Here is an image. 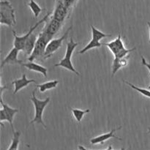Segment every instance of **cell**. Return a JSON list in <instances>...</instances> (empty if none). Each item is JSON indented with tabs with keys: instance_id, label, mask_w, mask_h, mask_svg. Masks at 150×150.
Instances as JSON below:
<instances>
[{
	"instance_id": "11",
	"label": "cell",
	"mask_w": 150,
	"mask_h": 150,
	"mask_svg": "<svg viewBox=\"0 0 150 150\" xmlns=\"http://www.w3.org/2000/svg\"><path fill=\"white\" fill-rule=\"evenodd\" d=\"M121 127H118V128H114V129H112V130H111L109 133H104V134L100 135V136H97V137L93 138V139H92L90 140L91 144L93 145L103 144V143L105 142V141L108 140V139H112V138L122 141L121 138L118 137V136H116L115 135V132L117 131V130H120V129H121Z\"/></svg>"
},
{
	"instance_id": "28",
	"label": "cell",
	"mask_w": 150,
	"mask_h": 150,
	"mask_svg": "<svg viewBox=\"0 0 150 150\" xmlns=\"http://www.w3.org/2000/svg\"><path fill=\"white\" fill-rule=\"evenodd\" d=\"M148 133H150V127L148 128Z\"/></svg>"
},
{
	"instance_id": "6",
	"label": "cell",
	"mask_w": 150,
	"mask_h": 150,
	"mask_svg": "<svg viewBox=\"0 0 150 150\" xmlns=\"http://www.w3.org/2000/svg\"><path fill=\"white\" fill-rule=\"evenodd\" d=\"M91 29H92V38L90 42L83 48L81 51H79V54H84L85 52L88 51L89 50L92 49V48H100L101 47V45H103V43L100 42V40H102L104 38H108V37H111V35H108V34H105L103 33L101 31L98 30L94 26H91Z\"/></svg>"
},
{
	"instance_id": "15",
	"label": "cell",
	"mask_w": 150,
	"mask_h": 150,
	"mask_svg": "<svg viewBox=\"0 0 150 150\" xmlns=\"http://www.w3.org/2000/svg\"><path fill=\"white\" fill-rule=\"evenodd\" d=\"M23 67L27 68L29 70H32V71L37 72V73H40L42 75H43L44 77H47V73H48V70L46 67H43L42 65L36 64V63L33 62H29L28 63H25V64H22Z\"/></svg>"
},
{
	"instance_id": "27",
	"label": "cell",
	"mask_w": 150,
	"mask_h": 150,
	"mask_svg": "<svg viewBox=\"0 0 150 150\" xmlns=\"http://www.w3.org/2000/svg\"><path fill=\"white\" fill-rule=\"evenodd\" d=\"M105 150H113L112 146H108V147L107 148V149H105Z\"/></svg>"
},
{
	"instance_id": "30",
	"label": "cell",
	"mask_w": 150,
	"mask_h": 150,
	"mask_svg": "<svg viewBox=\"0 0 150 150\" xmlns=\"http://www.w3.org/2000/svg\"><path fill=\"white\" fill-rule=\"evenodd\" d=\"M148 89H149V90H150V85L149 86H148Z\"/></svg>"
},
{
	"instance_id": "20",
	"label": "cell",
	"mask_w": 150,
	"mask_h": 150,
	"mask_svg": "<svg viewBox=\"0 0 150 150\" xmlns=\"http://www.w3.org/2000/svg\"><path fill=\"white\" fill-rule=\"evenodd\" d=\"M72 111V113H73V116H74L75 119L77 120V122L79 123H80L81 122L82 119H83V116L86 114V113H89L90 111L89 109L86 110H81L79 109V108H70Z\"/></svg>"
},
{
	"instance_id": "4",
	"label": "cell",
	"mask_w": 150,
	"mask_h": 150,
	"mask_svg": "<svg viewBox=\"0 0 150 150\" xmlns=\"http://www.w3.org/2000/svg\"><path fill=\"white\" fill-rule=\"evenodd\" d=\"M79 42H75L73 38H71L70 42H68L67 43V48H66L65 56H64V58H63L59 62L54 64V67H63V68H65L67 69V70H70V71L73 72V73H76L78 76H80L79 72L74 68L71 62V57L73 54V51H74L75 48L77 47V45H79Z\"/></svg>"
},
{
	"instance_id": "31",
	"label": "cell",
	"mask_w": 150,
	"mask_h": 150,
	"mask_svg": "<svg viewBox=\"0 0 150 150\" xmlns=\"http://www.w3.org/2000/svg\"><path fill=\"white\" fill-rule=\"evenodd\" d=\"M88 150H89V149H88Z\"/></svg>"
},
{
	"instance_id": "14",
	"label": "cell",
	"mask_w": 150,
	"mask_h": 150,
	"mask_svg": "<svg viewBox=\"0 0 150 150\" xmlns=\"http://www.w3.org/2000/svg\"><path fill=\"white\" fill-rule=\"evenodd\" d=\"M35 80L34 79H26V76L25 73H23L22 75V77L20 79H17V80H15L12 82V84L14 85V92H13V95H16L17 92H18L21 89H23L26 86H27L29 83H35Z\"/></svg>"
},
{
	"instance_id": "5",
	"label": "cell",
	"mask_w": 150,
	"mask_h": 150,
	"mask_svg": "<svg viewBox=\"0 0 150 150\" xmlns=\"http://www.w3.org/2000/svg\"><path fill=\"white\" fill-rule=\"evenodd\" d=\"M50 15H51V13H48V14L43 18H42L40 21L37 22V23H35V25H34L33 26H32V27L29 29V32H28L26 35H23V36H18V35H16V32H15L14 30H12V32H13V36H14V38H15L14 42H13V45H14L15 48H18V49L20 50V51H23V47H24V45H25V42H26V41L27 40L28 38L31 36V35L33 33L34 31L37 29V27H38L40 24H41V23H43V22L47 21V19L48 18Z\"/></svg>"
},
{
	"instance_id": "26",
	"label": "cell",
	"mask_w": 150,
	"mask_h": 150,
	"mask_svg": "<svg viewBox=\"0 0 150 150\" xmlns=\"http://www.w3.org/2000/svg\"><path fill=\"white\" fill-rule=\"evenodd\" d=\"M147 24H148V26H149V42L150 43V22H148Z\"/></svg>"
},
{
	"instance_id": "3",
	"label": "cell",
	"mask_w": 150,
	"mask_h": 150,
	"mask_svg": "<svg viewBox=\"0 0 150 150\" xmlns=\"http://www.w3.org/2000/svg\"><path fill=\"white\" fill-rule=\"evenodd\" d=\"M0 23L12 27L16 24L15 10L10 1L4 0L0 2Z\"/></svg>"
},
{
	"instance_id": "8",
	"label": "cell",
	"mask_w": 150,
	"mask_h": 150,
	"mask_svg": "<svg viewBox=\"0 0 150 150\" xmlns=\"http://www.w3.org/2000/svg\"><path fill=\"white\" fill-rule=\"evenodd\" d=\"M72 29V26H70L68 28L66 32L64 33V35L61 37L59 38H57V39H54V40H51L48 43L46 47V49H45V54H44V58L47 59V58H49L51 57L57 50L59 49L60 48L62 47V42L64 40L67 38V35H68L69 32Z\"/></svg>"
},
{
	"instance_id": "22",
	"label": "cell",
	"mask_w": 150,
	"mask_h": 150,
	"mask_svg": "<svg viewBox=\"0 0 150 150\" xmlns=\"http://www.w3.org/2000/svg\"><path fill=\"white\" fill-rule=\"evenodd\" d=\"M122 67V65L120 59L114 57L112 64V77L114 76V75L117 73V71H118L120 69H121Z\"/></svg>"
},
{
	"instance_id": "24",
	"label": "cell",
	"mask_w": 150,
	"mask_h": 150,
	"mask_svg": "<svg viewBox=\"0 0 150 150\" xmlns=\"http://www.w3.org/2000/svg\"><path fill=\"white\" fill-rule=\"evenodd\" d=\"M142 64H143V65L146 66V67H147V69L149 70V71L150 73V64H149V63L146 62V59H145L144 57L143 56H142Z\"/></svg>"
},
{
	"instance_id": "29",
	"label": "cell",
	"mask_w": 150,
	"mask_h": 150,
	"mask_svg": "<svg viewBox=\"0 0 150 150\" xmlns=\"http://www.w3.org/2000/svg\"><path fill=\"white\" fill-rule=\"evenodd\" d=\"M120 150H125V148H122V149Z\"/></svg>"
},
{
	"instance_id": "25",
	"label": "cell",
	"mask_w": 150,
	"mask_h": 150,
	"mask_svg": "<svg viewBox=\"0 0 150 150\" xmlns=\"http://www.w3.org/2000/svg\"><path fill=\"white\" fill-rule=\"evenodd\" d=\"M78 149H79V150H88L86 149L84 146H81V145H79V146H78Z\"/></svg>"
},
{
	"instance_id": "19",
	"label": "cell",
	"mask_w": 150,
	"mask_h": 150,
	"mask_svg": "<svg viewBox=\"0 0 150 150\" xmlns=\"http://www.w3.org/2000/svg\"><path fill=\"white\" fill-rule=\"evenodd\" d=\"M28 6H29V7L31 9L32 13H33L35 18H38L39 15L42 13V9L40 7L39 4L35 0H30L29 2L28 3Z\"/></svg>"
},
{
	"instance_id": "17",
	"label": "cell",
	"mask_w": 150,
	"mask_h": 150,
	"mask_svg": "<svg viewBox=\"0 0 150 150\" xmlns=\"http://www.w3.org/2000/svg\"><path fill=\"white\" fill-rule=\"evenodd\" d=\"M58 83H59L58 81L57 80L45 82V83H42V84L38 85L36 87L39 88L40 92L41 93H43V92H46L47 90H49V89L56 88L57 85H58Z\"/></svg>"
},
{
	"instance_id": "23",
	"label": "cell",
	"mask_w": 150,
	"mask_h": 150,
	"mask_svg": "<svg viewBox=\"0 0 150 150\" xmlns=\"http://www.w3.org/2000/svg\"><path fill=\"white\" fill-rule=\"evenodd\" d=\"M62 1L69 10H71L79 0H62Z\"/></svg>"
},
{
	"instance_id": "16",
	"label": "cell",
	"mask_w": 150,
	"mask_h": 150,
	"mask_svg": "<svg viewBox=\"0 0 150 150\" xmlns=\"http://www.w3.org/2000/svg\"><path fill=\"white\" fill-rule=\"evenodd\" d=\"M37 40H38V38H37L35 34L32 33L31 36L28 38L27 40L26 41V42H25L24 47H23V52L25 54L29 56L32 54V51H33L34 48H35V45L37 42Z\"/></svg>"
},
{
	"instance_id": "1",
	"label": "cell",
	"mask_w": 150,
	"mask_h": 150,
	"mask_svg": "<svg viewBox=\"0 0 150 150\" xmlns=\"http://www.w3.org/2000/svg\"><path fill=\"white\" fill-rule=\"evenodd\" d=\"M52 36L48 35L44 31H42L38 35L35 48H34L32 54L28 58V60L29 62H33L35 59H38L42 57H44V54H45L47 45L52 40Z\"/></svg>"
},
{
	"instance_id": "9",
	"label": "cell",
	"mask_w": 150,
	"mask_h": 150,
	"mask_svg": "<svg viewBox=\"0 0 150 150\" xmlns=\"http://www.w3.org/2000/svg\"><path fill=\"white\" fill-rule=\"evenodd\" d=\"M69 12H70V10L64 5L62 0H56L55 9H54L52 18L63 23L67 16H68Z\"/></svg>"
},
{
	"instance_id": "12",
	"label": "cell",
	"mask_w": 150,
	"mask_h": 150,
	"mask_svg": "<svg viewBox=\"0 0 150 150\" xmlns=\"http://www.w3.org/2000/svg\"><path fill=\"white\" fill-rule=\"evenodd\" d=\"M20 50H18L16 48H12L10 51L9 54H7V57L4 58V59L1 62V68H2L4 65L6 64H23V60H20L18 59V53Z\"/></svg>"
},
{
	"instance_id": "21",
	"label": "cell",
	"mask_w": 150,
	"mask_h": 150,
	"mask_svg": "<svg viewBox=\"0 0 150 150\" xmlns=\"http://www.w3.org/2000/svg\"><path fill=\"white\" fill-rule=\"evenodd\" d=\"M125 83H126V84H127L128 86H130V87L133 88V89H135V90H136L137 92H139V93H141L142 95H143L145 97H147V98H150V91L148 90V89H142V88H139L138 87V86H136L135 85L132 84L131 83H129V82L127 81H124Z\"/></svg>"
},
{
	"instance_id": "7",
	"label": "cell",
	"mask_w": 150,
	"mask_h": 150,
	"mask_svg": "<svg viewBox=\"0 0 150 150\" xmlns=\"http://www.w3.org/2000/svg\"><path fill=\"white\" fill-rule=\"evenodd\" d=\"M0 102H1V106H2V108L0 111V122H1V126L4 127V125L2 124L3 122L7 121L10 123V126L12 127V130L13 131L14 128H13V120H14L15 114L18 112V109H17V108H13L11 107L8 106L7 104L4 103V102H3V98H1Z\"/></svg>"
},
{
	"instance_id": "2",
	"label": "cell",
	"mask_w": 150,
	"mask_h": 150,
	"mask_svg": "<svg viewBox=\"0 0 150 150\" xmlns=\"http://www.w3.org/2000/svg\"><path fill=\"white\" fill-rule=\"evenodd\" d=\"M37 89H38V87L34 89V91L32 92V98H31V101L33 103L34 106H35V118L30 122V123L32 124V123L35 122L38 123V124H40L45 128H46V125H45L43 120H42V114H43L44 109L47 106L48 103L50 102L51 99H50V98H47L46 99L43 100H38L35 96V92H37Z\"/></svg>"
},
{
	"instance_id": "13",
	"label": "cell",
	"mask_w": 150,
	"mask_h": 150,
	"mask_svg": "<svg viewBox=\"0 0 150 150\" xmlns=\"http://www.w3.org/2000/svg\"><path fill=\"white\" fill-rule=\"evenodd\" d=\"M62 24V22L56 20L54 18H52L51 20L48 23H46V25L44 27V29H42V31L48 33L51 36L54 37L59 32V29L61 28Z\"/></svg>"
},
{
	"instance_id": "10",
	"label": "cell",
	"mask_w": 150,
	"mask_h": 150,
	"mask_svg": "<svg viewBox=\"0 0 150 150\" xmlns=\"http://www.w3.org/2000/svg\"><path fill=\"white\" fill-rule=\"evenodd\" d=\"M103 45H106L109 48L110 51H111V53L114 54V57L117 56L123 50L125 49L123 41L122 40L121 34H119L118 37L114 40L111 41L109 42H106V43H103Z\"/></svg>"
},
{
	"instance_id": "18",
	"label": "cell",
	"mask_w": 150,
	"mask_h": 150,
	"mask_svg": "<svg viewBox=\"0 0 150 150\" xmlns=\"http://www.w3.org/2000/svg\"><path fill=\"white\" fill-rule=\"evenodd\" d=\"M13 136L12 139L11 144L9 146L7 150H18L19 143H20V136L21 132L20 131H15L13 130Z\"/></svg>"
}]
</instances>
